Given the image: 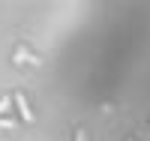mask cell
<instances>
[{
    "mask_svg": "<svg viewBox=\"0 0 150 141\" xmlns=\"http://www.w3.org/2000/svg\"><path fill=\"white\" fill-rule=\"evenodd\" d=\"M15 105L21 108V117L30 123V120H33V114H30V108H27V102H24V96H21V93H15Z\"/></svg>",
    "mask_w": 150,
    "mask_h": 141,
    "instance_id": "6da1fadb",
    "label": "cell"
}]
</instances>
